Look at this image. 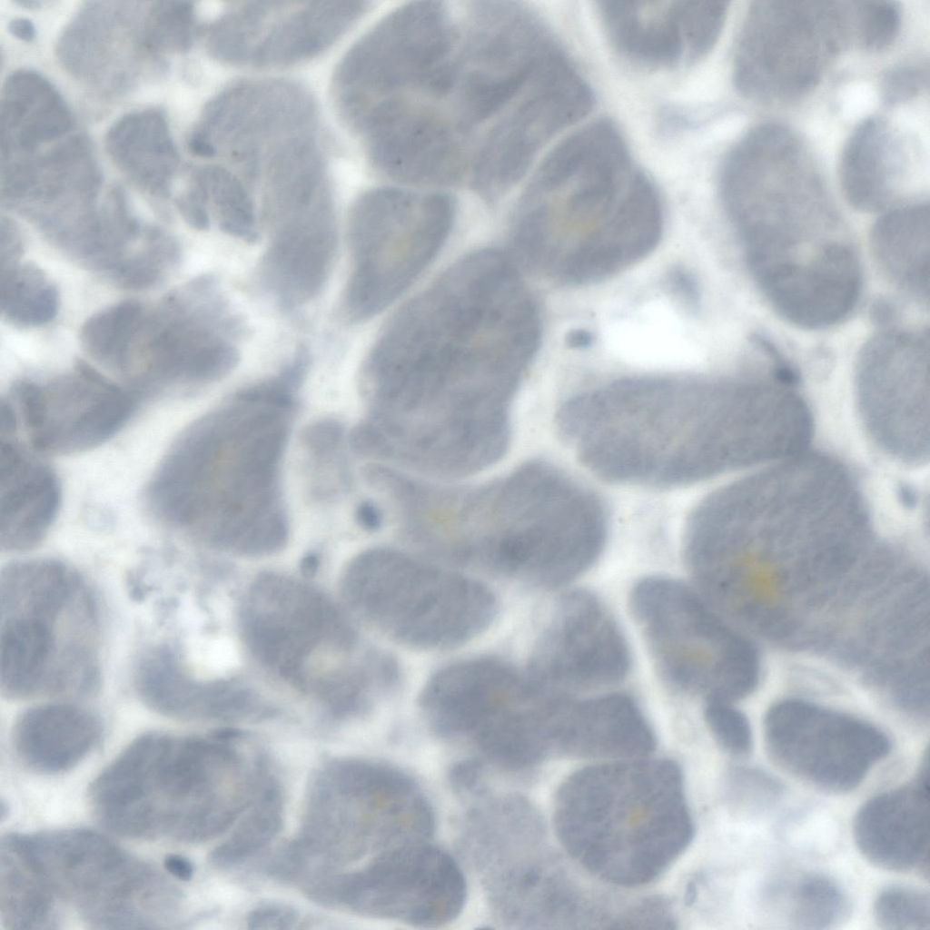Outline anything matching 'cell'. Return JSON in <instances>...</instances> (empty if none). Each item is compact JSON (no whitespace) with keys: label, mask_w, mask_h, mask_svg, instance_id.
<instances>
[{"label":"cell","mask_w":930,"mask_h":930,"mask_svg":"<svg viewBox=\"0 0 930 930\" xmlns=\"http://www.w3.org/2000/svg\"><path fill=\"white\" fill-rule=\"evenodd\" d=\"M541 324L512 259L471 253L402 307L363 366L371 413L399 447L470 458L511 433L510 409Z\"/></svg>","instance_id":"1"},{"label":"cell","mask_w":930,"mask_h":930,"mask_svg":"<svg viewBox=\"0 0 930 930\" xmlns=\"http://www.w3.org/2000/svg\"><path fill=\"white\" fill-rule=\"evenodd\" d=\"M557 422L599 478L660 487L758 465L776 431L772 401L749 374L619 379L568 400Z\"/></svg>","instance_id":"2"},{"label":"cell","mask_w":930,"mask_h":930,"mask_svg":"<svg viewBox=\"0 0 930 930\" xmlns=\"http://www.w3.org/2000/svg\"><path fill=\"white\" fill-rule=\"evenodd\" d=\"M392 501L403 534L428 551L547 590L584 574L608 536L599 497L542 460L471 485L407 475Z\"/></svg>","instance_id":"3"},{"label":"cell","mask_w":930,"mask_h":930,"mask_svg":"<svg viewBox=\"0 0 930 930\" xmlns=\"http://www.w3.org/2000/svg\"><path fill=\"white\" fill-rule=\"evenodd\" d=\"M663 224L655 186L633 168L613 124L599 120L544 159L523 196L514 236L528 265L584 285L648 256Z\"/></svg>","instance_id":"4"},{"label":"cell","mask_w":930,"mask_h":930,"mask_svg":"<svg viewBox=\"0 0 930 930\" xmlns=\"http://www.w3.org/2000/svg\"><path fill=\"white\" fill-rule=\"evenodd\" d=\"M554 826L578 864L626 887L658 877L694 835L680 767L646 757L603 762L571 774L556 795Z\"/></svg>","instance_id":"5"},{"label":"cell","mask_w":930,"mask_h":930,"mask_svg":"<svg viewBox=\"0 0 930 930\" xmlns=\"http://www.w3.org/2000/svg\"><path fill=\"white\" fill-rule=\"evenodd\" d=\"M240 763L230 749L203 739L147 733L101 772L89 798L99 821L117 835L199 842L221 833L243 808L222 788Z\"/></svg>","instance_id":"6"},{"label":"cell","mask_w":930,"mask_h":930,"mask_svg":"<svg viewBox=\"0 0 930 930\" xmlns=\"http://www.w3.org/2000/svg\"><path fill=\"white\" fill-rule=\"evenodd\" d=\"M628 605L659 677L674 690L735 701L755 687V648L694 587L645 577L632 587Z\"/></svg>","instance_id":"7"},{"label":"cell","mask_w":930,"mask_h":930,"mask_svg":"<svg viewBox=\"0 0 930 930\" xmlns=\"http://www.w3.org/2000/svg\"><path fill=\"white\" fill-rule=\"evenodd\" d=\"M22 843L58 899L69 902L94 928H169L180 915L178 889L95 831L22 834Z\"/></svg>","instance_id":"8"},{"label":"cell","mask_w":930,"mask_h":930,"mask_svg":"<svg viewBox=\"0 0 930 930\" xmlns=\"http://www.w3.org/2000/svg\"><path fill=\"white\" fill-rule=\"evenodd\" d=\"M453 219L454 205L440 193L379 188L361 194L349 216L347 319L366 321L401 296L435 258Z\"/></svg>","instance_id":"9"},{"label":"cell","mask_w":930,"mask_h":930,"mask_svg":"<svg viewBox=\"0 0 930 930\" xmlns=\"http://www.w3.org/2000/svg\"><path fill=\"white\" fill-rule=\"evenodd\" d=\"M355 578L369 616L416 648L463 644L485 630L497 611L492 591L481 582L398 549L361 555Z\"/></svg>","instance_id":"10"},{"label":"cell","mask_w":930,"mask_h":930,"mask_svg":"<svg viewBox=\"0 0 930 930\" xmlns=\"http://www.w3.org/2000/svg\"><path fill=\"white\" fill-rule=\"evenodd\" d=\"M210 278L168 295L136 320L116 373L156 394L221 379L239 358V323Z\"/></svg>","instance_id":"11"},{"label":"cell","mask_w":930,"mask_h":930,"mask_svg":"<svg viewBox=\"0 0 930 930\" xmlns=\"http://www.w3.org/2000/svg\"><path fill=\"white\" fill-rule=\"evenodd\" d=\"M851 42L850 2H754L737 46L736 86L760 102L798 99Z\"/></svg>","instance_id":"12"},{"label":"cell","mask_w":930,"mask_h":930,"mask_svg":"<svg viewBox=\"0 0 930 930\" xmlns=\"http://www.w3.org/2000/svg\"><path fill=\"white\" fill-rule=\"evenodd\" d=\"M455 36L441 3H411L385 16L336 68L331 94L342 122L401 101L410 91L431 93L451 66Z\"/></svg>","instance_id":"13"},{"label":"cell","mask_w":930,"mask_h":930,"mask_svg":"<svg viewBox=\"0 0 930 930\" xmlns=\"http://www.w3.org/2000/svg\"><path fill=\"white\" fill-rule=\"evenodd\" d=\"M928 331L885 326L860 352L856 392L864 428L885 454L928 459Z\"/></svg>","instance_id":"14"},{"label":"cell","mask_w":930,"mask_h":930,"mask_svg":"<svg viewBox=\"0 0 930 930\" xmlns=\"http://www.w3.org/2000/svg\"><path fill=\"white\" fill-rule=\"evenodd\" d=\"M316 784L349 805L348 812L314 809L312 839L336 844L349 836L351 857L427 841L434 830L431 805L403 772L381 763L350 760L330 764Z\"/></svg>","instance_id":"15"},{"label":"cell","mask_w":930,"mask_h":930,"mask_svg":"<svg viewBox=\"0 0 930 930\" xmlns=\"http://www.w3.org/2000/svg\"><path fill=\"white\" fill-rule=\"evenodd\" d=\"M764 732L767 755L779 768L830 794L855 790L892 750L889 737L874 724L797 699L772 707Z\"/></svg>","instance_id":"16"},{"label":"cell","mask_w":930,"mask_h":930,"mask_svg":"<svg viewBox=\"0 0 930 930\" xmlns=\"http://www.w3.org/2000/svg\"><path fill=\"white\" fill-rule=\"evenodd\" d=\"M134 392L84 361L73 372L45 381H16L1 405L39 453L68 455L92 450L117 434L135 411Z\"/></svg>","instance_id":"17"},{"label":"cell","mask_w":930,"mask_h":930,"mask_svg":"<svg viewBox=\"0 0 930 930\" xmlns=\"http://www.w3.org/2000/svg\"><path fill=\"white\" fill-rule=\"evenodd\" d=\"M326 902L419 927L452 922L466 899L464 875L452 856L427 841L378 854L361 871L331 879Z\"/></svg>","instance_id":"18"},{"label":"cell","mask_w":930,"mask_h":930,"mask_svg":"<svg viewBox=\"0 0 930 930\" xmlns=\"http://www.w3.org/2000/svg\"><path fill=\"white\" fill-rule=\"evenodd\" d=\"M365 2H249L216 18L213 46L223 63L255 68L299 64L328 50L367 11Z\"/></svg>","instance_id":"19"},{"label":"cell","mask_w":930,"mask_h":930,"mask_svg":"<svg viewBox=\"0 0 930 930\" xmlns=\"http://www.w3.org/2000/svg\"><path fill=\"white\" fill-rule=\"evenodd\" d=\"M592 94L569 60L551 58L519 103L492 127L479 151L473 184L495 198L525 173L544 145L590 110Z\"/></svg>","instance_id":"20"},{"label":"cell","mask_w":930,"mask_h":930,"mask_svg":"<svg viewBox=\"0 0 930 930\" xmlns=\"http://www.w3.org/2000/svg\"><path fill=\"white\" fill-rule=\"evenodd\" d=\"M630 667L619 624L595 594L577 589L556 606L527 676L545 692L580 697L620 683Z\"/></svg>","instance_id":"21"},{"label":"cell","mask_w":930,"mask_h":930,"mask_svg":"<svg viewBox=\"0 0 930 930\" xmlns=\"http://www.w3.org/2000/svg\"><path fill=\"white\" fill-rule=\"evenodd\" d=\"M263 210L270 241L261 281L282 308L292 310L313 300L331 272L337 246L332 190L283 198Z\"/></svg>","instance_id":"22"},{"label":"cell","mask_w":930,"mask_h":930,"mask_svg":"<svg viewBox=\"0 0 930 930\" xmlns=\"http://www.w3.org/2000/svg\"><path fill=\"white\" fill-rule=\"evenodd\" d=\"M615 46L637 62L674 66L706 54L727 15L725 2H600Z\"/></svg>","instance_id":"23"},{"label":"cell","mask_w":930,"mask_h":930,"mask_svg":"<svg viewBox=\"0 0 930 930\" xmlns=\"http://www.w3.org/2000/svg\"><path fill=\"white\" fill-rule=\"evenodd\" d=\"M74 602L1 609V690L11 698L85 687L93 679L89 652L60 642L57 620Z\"/></svg>","instance_id":"24"},{"label":"cell","mask_w":930,"mask_h":930,"mask_svg":"<svg viewBox=\"0 0 930 930\" xmlns=\"http://www.w3.org/2000/svg\"><path fill=\"white\" fill-rule=\"evenodd\" d=\"M529 693L528 678L507 662L473 658L438 670L421 690L419 703L437 734L473 741Z\"/></svg>","instance_id":"25"},{"label":"cell","mask_w":930,"mask_h":930,"mask_svg":"<svg viewBox=\"0 0 930 930\" xmlns=\"http://www.w3.org/2000/svg\"><path fill=\"white\" fill-rule=\"evenodd\" d=\"M355 132L375 167L394 179L428 183L455 175L459 137L430 109L396 105L371 115Z\"/></svg>","instance_id":"26"},{"label":"cell","mask_w":930,"mask_h":930,"mask_svg":"<svg viewBox=\"0 0 930 930\" xmlns=\"http://www.w3.org/2000/svg\"><path fill=\"white\" fill-rule=\"evenodd\" d=\"M929 760L925 755L915 777L866 800L853 821V836L871 864L895 872L929 867Z\"/></svg>","instance_id":"27"},{"label":"cell","mask_w":930,"mask_h":930,"mask_svg":"<svg viewBox=\"0 0 930 930\" xmlns=\"http://www.w3.org/2000/svg\"><path fill=\"white\" fill-rule=\"evenodd\" d=\"M552 753L583 758L647 757L656 746L638 701L621 691L561 700L550 723Z\"/></svg>","instance_id":"28"},{"label":"cell","mask_w":930,"mask_h":930,"mask_svg":"<svg viewBox=\"0 0 930 930\" xmlns=\"http://www.w3.org/2000/svg\"><path fill=\"white\" fill-rule=\"evenodd\" d=\"M1 528L3 550L21 551L37 545L53 524L61 488L53 469L27 451L15 430H1Z\"/></svg>","instance_id":"29"},{"label":"cell","mask_w":930,"mask_h":930,"mask_svg":"<svg viewBox=\"0 0 930 930\" xmlns=\"http://www.w3.org/2000/svg\"><path fill=\"white\" fill-rule=\"evenodd\" d=\"M100 736V722L91 712L54 703L24 711L15 723L13 744L25 767L39 774L55 775L78 765Z\"/></svg>","instance_id":"30"},{"label":"cell","mask_w":930,"mask_h":930,"mask_svg":"<svg viewBox=\"0 0 930 930\" xmlns=\"http://www.w3.org/2000/svg\"><path fill=\"white\" fill-rule=\"evenodd\" d=\"M905 142L892 125L871 117L855 129L840 163V181L848 203L862 211H876L894 197L907 167Z\"/></svg>","instance_id":"31"},{"label":"cell","mask_w":930,"mask_h":930,"mask_svg":"<svg viewBox=\"0 0 930 930\" xmlns=\"http://www.w3.org/2000/svg\"><path fill=\"white\" fill-rule=\"evenodd\" d=\"M870 244L886 279L918 302L928 303V204H907L885 213L873 226Z\"/></svg>","instance_id":"32"},{"label":"cell","mask_w":930,"mask_h":930,"mask_svg":"<svg viewBox=\"0 0 930 930\" xmlns=\"http://www.w3.org/2000/svg\"><path fill=\"white\" fill-rule=\"evenodd\" d=\"M3 142L7 151H30L70 127L68 111L48 82L31 72L13 74L2 104Z\"/></svg>","instance_id":"33"},{"label":"cell","mask_w":930,"mask_h":930,"mask_svg":"<svg viewBox=\"0 0 930 930\" xmlns=\"http://www.w3.org/2000/svg\"><path fill=\"white\" fill-rule=\"evenodd\" d=\"M108 148L117 163L147 190L166 195L177 155L163 115L130 114L110 131Z\"/></svg>","instance_id":"34"},{"label":"cell","mask_w":930,"mask_h":930,"mask_svg":"<svg viewBox=\"0 0 930 930\" xmlns=\"http://www.w3.org/2000/svg\"><path fill=\"white\" fill-rule=\"evenodd\" d=\"M0 850L3 925L7 929L57 928L60 900L22 850L14 833L2 838Z\"/></svg>","instance_id":"35"},{"label":"cell","mask_w":930,"mask_h":930,"mask_svg":"<svg viewBox=\"0 0 930 930\" xmlns=\"http://www.w3.org/2000/svg\"><path fill=\"white\" fill-rule=\"evenodd\" d=\"M769 901L777 903L787 922L797 929H830L841 925L850 914V901L833 878L807 873L791 882L771 886Z\"/></svg>","instance_id":"36"},{"label":"cell","mask_w":930,"mask_h":930,"mask_svg":"<svg viewBox=\"0 0 930 930\" xmlns=\"http://www.w3.org/2000/svg\"><path fill=\"white\" fill-rule=\"evenodd\" d=\"M58 309L55 286L35 265L1 266V311L10 322L38 326L51 322Z\"/></svg>","instance_id":"37"},{"label":"cell","mask_w":930,"mask_h":930,"mask_svg":"<svg viewBox=\"0 0 930 930\" xmlns=\"http://www.w3.org/2000/svg\"><path fill=\"white\" fill-rule=\"evenodd\" d=\"M197 173L221 230L242 241L256 242L259 232L251 188L226 165L213 164Z\"/></svg>","instance_id":"38"},{"label":"cell","mask_w":930,"mask_h":930,"mask_svg":"<svg viewBox=\"0 0 930 930\" xmlns=\"http://www.w3.org/2000/svg\"><path fill=\"white\" fill-rule=\"evenodd\" d=\"M282 822V796L276 786L269 787L233 835L211 854V861L225 866L244 860L268 844Z\"/></svg>","instance_id":"39"},{"label":"cell","mask_w":930,"mask_h":930,"mask_svg":"<svg viewBox=\"0 0 930 930\" xmlns=\"http://www.w3.org/2000/svg\"><path fill=\"white\" fill-rule=\"evenodd\" d=\"M134 300L118 302L90 317L81 330L84 350L114 371L124 352L131 330L143 310Z\"/></svg>","instance_id":"40"},{"label":"cell","mask_w":930,"mask_h":930,"mask_svg":"<svg viewBox=\"0 0 930 930\" xmlns=\"http://www.w3.org/2000/svg\"><path fill=\"white\" fill-rule=\"evenodd\" d=\"M784 792L783 784L776 777L753 767H735L724 781L725 799L740 814H764L777 806Z\"/></svg>","instance_id":"41"},{"label":"cell","mask_w":930,"mask_h":930,"mask_svg":"<svg viewBox=\"0 0 930 930\" xmlns=\"http://www.w3.org/2000/svg\"><path fill=\"white\" fill-rule=\"evenodd\" d=\"M873 914L877 925L890 930H928L929 895L908 885H892L876 895Z\"/></svg>","instance_id":"42"},{"label":"cell","mask_w":930,"mask_h":930,"mask_svg":"<svg viewBox=\"0 0 930 930\" xmlns=\"http://www.w3.org/2000/svg\"><path fill=\"white\" fill-rule=\"evenodd\" d=\"M854 43L869 52L893 44L901 26V9L892 1H851Z\"/></svg>","instance_id":"43"},{"label":"cell","mask_w":930,"mask_h":930,"mask_svg":"<svg viewBox=\"0 0 930 930\" xmlns=\"http://www.w3.org/2000/svg\"><path fill=\"white\" fill-rule=\"evenodd\" d=\"M194 33L191 3L161 2L152 8L146 24V41L150 46L185 51L193 44Z\"/></svg>","instance_id":"44"},{"label":"cell","mask_w":930,"mask_h":930,"mask_svg":"<svg viewBox=\"0 0 930 930\" xmlns=\"http://www.w3.org/2000/svg\"><path fill=\"white\" fill-rule=\"evenodd\" d=\"M734 702L721 698L706 700L704 717L724 751L736 757H746L753 749L752 729L747 716Z\"/></svg>","instance_id":"45"},{"label":"cell","mask_w":930,"mask_h":930,"mask_svg":"<svg viewBox=\"0 0 930 930\" xmlns=\"http://www.w3.org/2000/svg\"><path fill=\"white\" fill-rule=\"evenodd\" d=\"M928 83V73L915 65L893 68L885 74L882 95L887 104L895 105L918 94Z\"/></svg>","instance_id":"46"},{"label":"cell","mask_w":930,"mask_h":930,"mask_svg":"<svg viewBox=\"0 0 930 930\" xmlns=\"http://www.w3.org/2000/svg\"><path fill=\"white\" fill-rule=\"evenodd\" d=\"M298 920L296 911L281 904H266L252 910L247 918L251 928L284 929L290 928Z\"/></svg>","instance_id":"47"},{"label":"cell","mask_w":930,"mask_h":930,"mask_svg":"<svg viewBox=\"0 0 930 930\" xmlns=\"http://www.w3.org/2000/svg\"><path fill=\"white\" fill-rule=\"evenodd\" d=\"M342 435V428L333 420H322L311 425L305 431V441L317 453L334 450Z\"/></svg>","instance_id":"48"},{"label":"cell","mask_w":930,"mask_h":930,"mask_svg":"<svg viewBox=\"0 0 930 930\" xmlns=\"http://www.w3.org/2000/svg\"><path fill=\"white\" fill-rule=\"evenodd\" d=\"M671 287L684 302L692 309L698 308L700 301L698 285L693 276L683 269H676L670 276Z\"/></svg>","instance_id":"49"},{"label":"cell","mask_w":930,"mask_h":930,"mask_svg":"<svg viewBox=\"0 0 930 930\" xmlns=\"http://www.w3.org/2000/svg\"><path fill=\"white\" fill-rule=\"evenodd\" d=\"M1 266L16 262L22 252L19 231L9 220L3 219L1 224Z\"/></svg>","instance_id":"50"},{"label":"cell","mask_w":930,"mask_h":930,"mask_svg":"<svg viewBox=\"0 0 930 930\" xmlns=\"http://www.w3.org/2000/svg\"><path fill=\"white\" fill-rule=\"evenodd\" d=\"M163 866L172 876L182 881H189L194 872L193 865L188 858L175 854L165 856Z\"/></svg>","instance_id":"51"},{"label":"cell","mask_w":930,"mask_h":930,"mask_svg":"<svg viewBox=\"0 0 930 930\" xmlns=\"http://www.w3.org/2000/svg\"><path fill=\"white\" fill-rule=\"evenodd\" d=\"M358 522L367 530L379 529L382 524V513L371 501L361 502L357 509Z\"/></svg>","instance_id":"52"},{"label":"cell","mask_w":930,"mask_h":930,"mask_svg":"<svg viewBox=\"0 0 930 930\" xmlns=\"http://www.w3.org/2000/svg\"><path fill=\"white\" fill-rule=\"evenodd\" d=\"M8 28L15 36L24 41H32L35 35L33 23L25 18L12 20L8 25Z\"/></svg>","instance_id":"53"},{"label":"cell","mask_w":930,"mask_h":930,"mask_svg":"<svg viewBox=\"0 0 930 930\" xmlns=\"http://www.w3.org/2000/svg\"><path fill=\"white\" fill-rule=\"evenodd\" d=\"M567 344L573 349H586L593 342L592 333L584 329L570 331L566 336Z\"/></svg>","instance_id":"54"},{"label":"cell","mask_w":930,"mask_h":930,"mask_svg":"<svg viewBox=\"0 0 930 930\" xmlns=\"http://www.w3.org/2000/svg\"><path fill=\"white\" fill-rule=\"evenodd\" d=\"M318 564H319V560H318V558H317L316 555H314V554L307 555L305 558H303V559L302 561V564H301L302 571L306 576H312L315 573V571H316V569L318 568Z\"/></svg>","instance_id":"55"},{"label":"cell","mask_w":930,"mask_h":930,"mask_svg":"<svg viewBox=\"0 0 930 930\" xmlns=\"http://www.w3.org/2000/svg\"><path fill=\"white\" fill-rule=\"evenodd\" d=\"M767 368H769V369H771L772 371H775V372H776V373H777V375H779V376H780V377H781L782 379H784V380H785L786 381L789 382L790 384L794 385V386H795V387L796 388V384H795V383H793L792 381H788L787 379H786V378H785V377H784V376H783L782 374H780V373H779V372H778V371H777V370H775V369H774L773 367H771V366H769V365H768V367H767ZM808 410H809V409H808ZM809 413H810V418H811V432H810V436H809V439H808V441H807V443L809 442V440H810V439H811V436H812V431H813V420H812V415H811V412H810V411H809ZM807 443H806V444H807ZM806 446H805V447L803 448V450H805ZM802 450H801V451H802ZM801 451H799V452H798L797 454H799V453H800ZM797 454H796V455H797ZM796 455H794V456H796ZM794 456H792V457H794ZM790 458H791V457H790ZM788 459H789V458H788Z\"/></svg>","instance_id":"56"},{"label":"cell","mask_w":930,"mask_h":930,"mask_svg":"<svg viewBox=\"0 0 930 930\" xmlns=\"http://www.w3.org/2000/svg\"><path fill=\"white\" fill-rule=\"evenodd\" d=\"M16 3H18V4L22 5L29 6V7H31V6H37L40 4L38 1H18Z\"/></svg>","instance_id":"57"}]
</instances>
